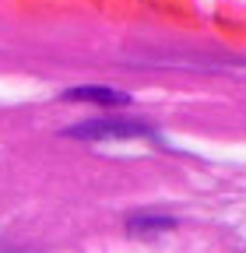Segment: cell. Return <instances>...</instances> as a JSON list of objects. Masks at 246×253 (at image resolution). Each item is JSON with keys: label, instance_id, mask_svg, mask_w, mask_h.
I'll list each match as a JSON object with an SVG mask.
<instances>
[{"label": "cell", "instance_id": "cell-1", "mask_svg": "<svg viewBox=\"0 0 246 253\" xmlns=\"http://www.w3.org/2000/svg\"><path fill=\"white\" fill-rule=\"evenodd\" d=\"M71 99H95V102H123L120 91H109V88H78L71 91Z\"/></svg>", "mask_w": 246, "mask_h": 253}]
</instances>
